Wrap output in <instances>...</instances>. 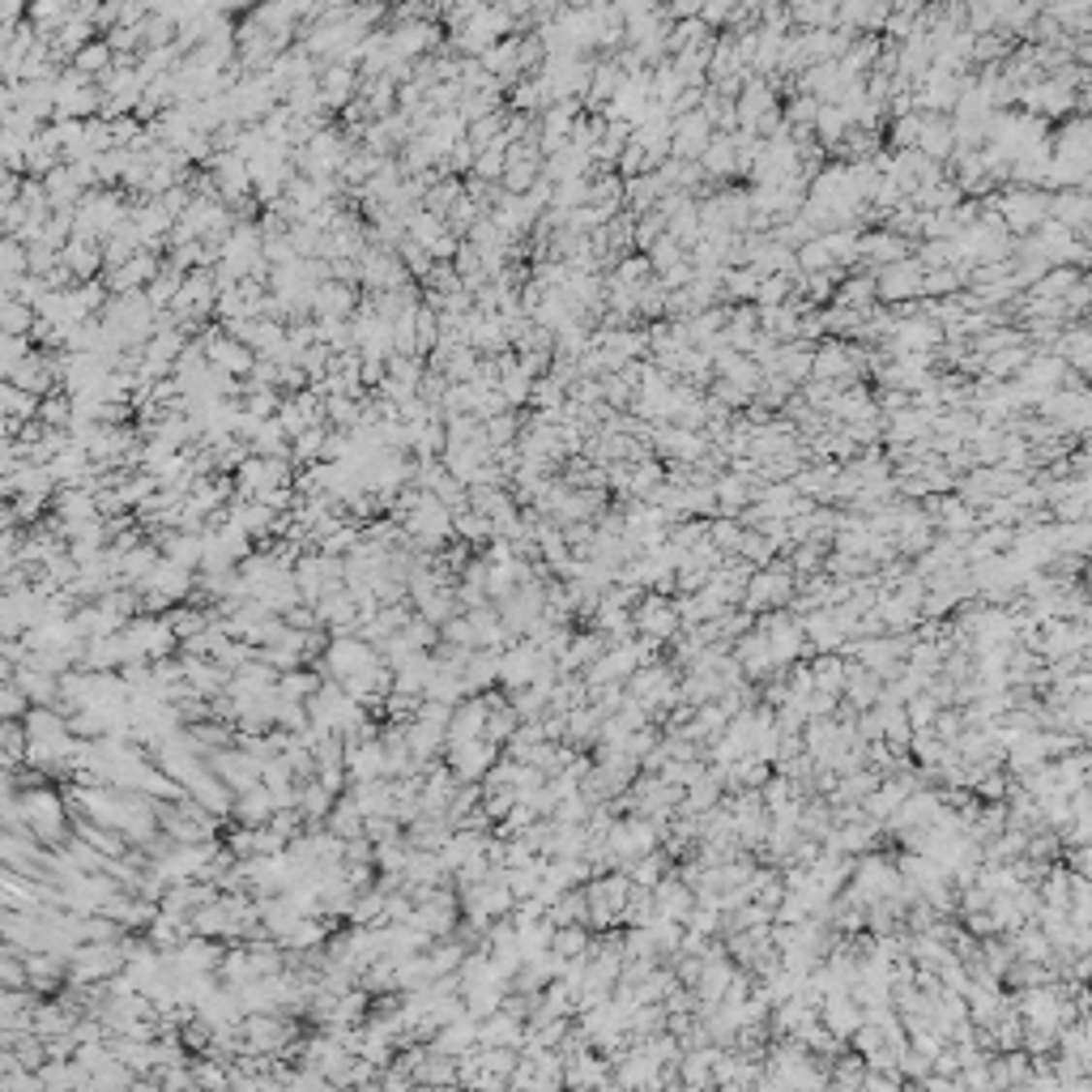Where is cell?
Wrapping results in <instances>:
<instances>
[{"instance_id":"cell-1","label":"cell","mask_w":1092,"mask_h":1092,"mask_svg":"<svg viewBox=\"0 0 1092 1092\" xmlns=\"http://www.w3.org/2000/svg\"><path fill=\"white\" fill-rule=\"evenodd\" d=\"M789 597H794V567H789L786 560L764 563L752 572V581H747L743 597H738V606L752 610V615H759V610H773V606H786Z\"/></svg>"},{"instance_id":"cell-2","label":"cell","mask_w":1092,"mask_h":1092,"mask_svg":"<svg viewBox=\"0 0 1092 1092\" xmlns=\"http://www.w3.org/2000/svg\"><path fill=\"white\" fill-rule=\"evenodd\" d=\"M999 218H1003V227H1008V235H1033L1045 218H1050V192L1008 184L999 192Z\"/></svg>"},{"instance_id":"cell-3","label":"cell","mask_w":1092,"mask_h":1092,"mask_svg":"<svg viewBox=\"0 0 1092 1092\" xmlns=\"http://www.w3.org/2000/svg\"><path fill=\"white\" fill-rule=\"evenodd\" d=\"M875 273V299L880 304H901V299H922V265L914 261V252L901 256L892 265H880Z\"/></svg>"},{"instance_id":"cell-4","label":"cell","mask_w":1092,"mask_h":1092,"mask_svg":"<svg viewBox=\"0 0 1092 1092\" xmlns=\"http://www.w3.org/2000/svg\"><path fill=\"white\" fill-rule=\"evenodd\" d=\"M811 380H832V384L862 380L858 371H853V341L819 337V346H811Z\"/></svg>"},{"instance_id":"cell-5","label":"cell","mask_w":1092,"mask_h":1092,"mask_svg":"<svg viewBox=\"0 0 1092 1092\" xmlns=\"http://www.w3.org/2000/svg\"><path fill=\"white\" fill-rule=\"evenodd\" d=\"M631 624H636V631H649V636H658V640L679 636V627H683L679 610H674V597L653 594V589H645V597L631 606Z\"/></svg>"},{"instance_id":"cell-6","label":"cell","mask_w":1092,"mask_h":1092,"mask_svg":"<svg viewBox=\"0 0 1092 1092\" xmlns=\"http://www.w3.org/2000/svg\"><path fill=\"white\" fill-rule=\"evenodd\" d=\"M546 658H551V653H542L538 645H533V640H526V636L512 640V649L499 653V683H504V691L526 688L533 674H538V666H542Z\"/></svg>"},{"instance_id":"cell-7","label":"cell","mask_w":1092,"mask_h":1092,"mask_svg":"<svg viewBox=\"0 0 1092 1092\" xmlns=\"http://www.w3.org/2000/svg\"><path fill=\"white\" fill-rule=\"evenodd\" d=\"M713 142V124L704 120V112H683L670 120V158H700V149Z\"/></svg>"},{"instance_id":"cell-8","label":"cell","mask_w":1092,"mask_h":1092,"mask_svg":"<svg viewBox=\"0 0 1092 1092\" xmlns=\"http://www.w3.org/2000/svg\"><path fill=\"white\" fill-rule=\"evenodd\" d=\"M1050 218L1063 222L1076 240L1088 243V222H1092V201L1088 188H1054L1050 192Z\"/></svg>"},{"instance_id":"cell-9","label":"cell","mask_w":1092,"mask_h":1092,"mask_svg":"<svg viewBox=\"0 0 1092 1092\" xmlns=\"http://www.w3.org/2000/svg\"><path fill=\"white\" fill-rule=\"evenodd\" d=\"M909 252H914V240H905V235H896L887 227H875V231L858 235V265H871V270L901 261V256H909Z\"/></svg>"},{"instance_id":"cell-10","label":"cell","mask_w":1092,"mask_h":1092,"mask_svg":"<svg viewBox=\"0 0 1092 1092\" xmlns=\"http://www.w3.org/2000/svg\"><path fill=\"white\" fill-rule=\"evenodd\" d=\"M606 645H610V640L597 627H589V624L576 627L572 640H567V649L555 658V661H560V674H581L585 666H594V661L606 653Z\"/></svg>"},{"instance_id":"cell-11","label":"cell","mask_w":1092,"mask_h":1092,"mask_svg":"<svg viewBox=\"0 0 1092 1092\" xmlns=\"http://www.w3.org/2000/svg\"><path fill=\"white\" fill-rule=\"evenodd\" d=\"M819 1024H823V1029H828L832 1037L850 1042L853 1029L862 1024V1008L850 999V990H832V994H823V1003H819Z\"/></svg>"},{"instance_id":"cell-12","label":"cell","mask_w":1092,"mask_h":1092,"mask_svg":"<svg viewBox=\"0 0 1092 1092\" xmlns=\"http://www.w3.org/2000/svg\"><path fill=\"white\" fill-rule=\"evenodd\" d=\"M930 163H944L956 154V133H951V115H939V112H922V133H917V145Z\"/></svg>"},{"instance_id":"cell-13","label":"cell","mask_w":1092,"mask_h":1092,"mask_svg":"<svg viewBox=\"0 0 1092 1092\" xmlns=\"http://www.w3.org/2000/svg\"><path fill=\"white\" fill-rule=\"evenodd\" d=\"M695 163H700V171H704V179H709V184L725 188L738 176V167H734V137L730 133H713V142L700 149V158H695Z\"/></svg>"},{"instance_id":"cell-14","label":"cell","mask_w":1092,"mask_h":1092,"mask_svg":"<svg viewBox=\"0 0 1092 1092\" xmlns=\"http://www.w3.org/2000/svg\"><path fill=\"white\" fill-rule=\"evenodd\" d=\"M691 905H695L691 887L683 883L674 871H666L658 883H653V914H661V917H674V922H683V917L691 914Z\"/></svg>"},{"instance_id":"cell-15","label":"cell","mask_w":1092,"mask_h":1092,"mask_svg":"<svg viewBox=\"0 0 1092 1092\" xmlns=\"http://www.w3.org/2000/svg\"><path fill=\"white\" fill-rule=\"evenodd\" d=\"M496 759L499 755H496V743H491V738H466V743H457V752H453V768L466 781H474V777H483Z\"/></svg>"},{"instance_id":"cell-16","label":"cell","mask_w":1092,"mask_h":1092,"mask_svg":"<svg viewBox=\"0 0 1092 1092\" xmlns=\"http://www.w3.org/2000/svg\"><path fill=\"white\" fill-rule=\"evenodd\" d=\"M602 709H597V704H576V709H567L563 713V743H572V747H594L597 743V725H602Z\"/></svg>"},{"instance_id":"cell-17","label":"cell","mask_w":1092,"mask_h":1092,"mask_svg":"<svg viewBox=\"0 0 1092 1092\" xmlns=\"http://www.w3.org/2000/svg\"><path fill=\"white\" fill-rule=\"evenodd\" d=\"M752 478H738L730 474V469H722V474H713V496H717V512H725V517H738L747 504H752Z\"/></svg>"},{"instance_id":"cell-18","label":"cell","mask_w":1092,"mask_h":1092,"mask_svg":"<svg viewBox=\"0 0 1092 1092\" xmlns=\"http://www.w3.org/2000/svg\"><path fill=\"white\" fill-rule=\"evenodd\" d=\"M807 666H811V683H816L819 691H832V695H841V688H845V670H850V658H841V653H811L807 658Z\"/></svg>"},{"instance_id":"cell-19","label":"cell","mask_w":1092,"mask_h":1092,"mask_svg":"<svg viewBox=\"0 0 1092 1092\" xmlns=\"http://www.w3.org/2000/svg\"><path fill=\"white\" fill-rule=\"evenodd\" d=\"M521 1033H526V1020H517L508 1012H491L478 1020V1042L483 1045H517L521 1050Z\"/></svg>"},{"instance_id":"cell-20","label":"cell","mask_w":1092,"mask_h":1092,"mask_svg":"<svg viewBox=\"0 0 1092 1092\" xmlns=\"http://www.w3.org/2000/svg\"><path fill=\"white\" fill-rule=\"evenodd\" d=\"M759 277L764 273H759L755 265H725L722 270V299L725 304H752Z\"/></svg>"},{"instance_id":"cell-21","label":"cell","mask_w":1092,"mask_h":1092,"mask_svg":"<svg viewBox=\"0 0 1092 1092\" xmlns=\"http://www.w3.org/2000/svg\"><path fill=\"white\" fill-rule=\"evenodd\" d=\"M1029 355H1033L1029 341H1020V346H1003V350H994V355H986V363H981V376H990V380H1012L1015 371H1020L1024 363H1029Z\"/></svg>"},{"instance_id":"cell-22","label":"cell","mask_w":1092,"mask_h":1092,"mask_svg":"<svg viewBox=\"0 0 1092 1092\" xmlns=\"http://www.w3.org/2000/svg\"><path fill=\"white\" fill-rule=\"evenodd\" d=\"M1079 277H1084V270H1076V265H1050V270H1045L1029 286V295H1037V299H1063L1079 282Z\"/></svg>"},{"instance_id":"cell-23","label":"cell","mask_w":1092,"mask_h":1092,"mask_svg":"<svg viewBox=\"0 0 1092 1092\" xmlns=\"http://www.w3.org/2000/svg\"><path fill=\"white\" fill-rule=\"evenodd\" d=\"M858 227H832V231H823L819 240H823V248H828V256H832V265H845V270H853V265H858Z\"/></svg>"},{"instance_id":"cell-24","label":"cell","mask_w":1092,"mask_h":1092,"mask_svg":"<svg viewBox=\"0 0 1092 1092\" xmlns=\"http://www.w3.org/2000/svg\"><path fill=\"white\" fill-rule=\"evenodd\" d=\"M585 909H589V896H585V883H581V887H563V892L546 905V917H551L555 926L585 922Z\"/></svg>"},{"instance_id":"cell-25","label":"cell","mask_w":1092,"mask_h":1092,"mask_svg":"<svg viewBox=\"0 0 1092 1092\" xmlns=\"http://www.w3.org/2000/svg\"><path fill=\"white\" fill-rule=\"evenodd\" d=\"M965 291V265H944V270H922V299H947Z\"/></svg>"},{"instance_id":"cell-26","label":"cell","mask_w":1092,"mask_h":1092,"mask_svg":"<svg viewBox=\"0 0 1092 1092\" xmlns=\"http://www.w3.org/2000/svg\"><path fill=\"white\" fill-rule=\"evenodd\" d=\"M576 704H589L585 679H581V674H560V679H555V688H551V695H546V709H551V713H567V709H576Z\"/></svg>"},{"instance_id":"cell-27","label":"cell","mask_w":1092,"mask_h":1092,"mask_svg":"<svg viewBox=\"0 0 1092 1092\" xmlns=\"http://www.w3.org/2000/svg\"><path fill=\"white\" fill-rule=\"evenodd\" d=\"M1008 939H1012V951H1015V956H1024V960H1045V965H1050L1054 944L1042 935V930H1037V922H1024L1020 930H1012Z\"/></svg>"},{"instance_id":"cell-28","label":"cell","mask_w":1092,"mask_h":1092,"mask_svg":"<svg viewBox=\"0 0 1092 1092\" xmlns=\"http://www.w3.org/2000/svg\"><path fill=\"white\" fill-rule=\"evenodd\" d=\"M832 304H845V307H866L875 304V273H845L832 291Z\"/></svg>"},{"instance_id":"cell-29","label":"cell","mask_w":1092,"mask_h":1092,"mask_svg":"<svg viewBox=\"0 0 1092 1092\" xmlns=\"http://www.w3.org/2000/svg\"><path fill=\"white\" fill-rule=\"evenodd\" d=\"M649 277H653L649 256H645V252H624V256L615 261V273H610V282L627 286V291H640V286H645Z\"/></svg>"},{"instance_id":"cell-30","label":"cell","mask_w":1092,"mask_h":1092,"mask_svg":"<svg viewBox=\"0 0 1092 1092\" xmlns=\"http://www.w3.org/2000/svg\"><path fill=\"white\" fill-rule=\"evenodd\" d=\"M713 30L704 26L700 17H683V21H670V30H666V56H679V51H688V48H695V43L700 39H709Z\"/></svg>"},{"instance_id":"cell-31","label":"cell","mask_w":1092,"mask_h":1092,"mask_svg":"<svg viewBox=\"0 0 1092 1092\" xmlns=\"http://www.w3.org/2000/svg\"><path fill=\"white\" fill-rule=\"evenodd\" d=\"M589 939H594V930H589L585 922H567V926H555V935H551V951H560L563 960H572V956H585V951H589Z\"/></svg>"},{"instance_id":"cell-32","label":"cell","mask_w":1092,"mask_h":1092,"mask_svg":"<svg viewBox=\"0 0 1092 1092\" xmlns=\"http://www.w3.org/2000/svg\"><path fill=\"white\" fill-rule=\"evenodd\" d=\"M483 725H487V700L478 695V700H469L457 709V722H453V743H466V738H483Z\"/></svg>"},{"instance_id":"cell-33","label":"cell","mask_w":1092,"mask_h":1092,"mask_svg":"<svg viewBox=\"0 0 1092 1092\" xmlns=\"http://www.w3.org/2000/svg\"><path fill=\"white\" fill-rule=\"evenodd\" d=\"M730 231H752V192L747 188H717Z\"/></svg>"},{"instance_id":"cell-34","label":"cell","mask_w":1092,"mask_h":1092,"mask_svg":"<svg viewBox=\"0 0 1092 1092\" xmlns=\"http://www.w3.org/2000/svg\"><path fill=\"white\" fill-rule=\"evenodd\" d=\"M666 478V462H658V457H649V462H636L631 466V478H627V496L631 499H649L653 487Z\"/></svg>"},{"instance_id":"cell-35","label":"cell","mask_w":1092,"mask_h":1092,"mask_svg":"<svg viewBox=\"0 0 1092 1092\" xmlns=\"http://www.w3.org/2000/svg\"><path fill=\"white\" fill-rule=\"evenodd\" d=\"M551 935H555V922H551V917H538V922H521V926H517L521 960H530V956H538V951L551 947Z\"/></svg>"},{"instance_id":"cell-36","label":"cell","mask_w":1092,"mask_h":1092,"mask_svg":"<svg viewBox=\"0 0 1092 1092\" xmlns=\"http://www.w3.org/2000/svg\"><path fill=\"white\" fill-rule=\"evenodd\" d=\"M585 201H589V179H585V176H572V179H560V184H551V206H546V209L572 213V209H581Z\"/></svg>"},{"instance_id":"cell-37","label":"cell","mask_w":1092,"mask_h":1092,"mask_svg":"<svg viewBox=\"0 0 1092 1092\" xmlns=\"http://www.w3.org/2000/svg\"><path fill=\"white\" fill-rule=\"evenodd\" d=\"M794 295V273H764L755 286V307H781L786 299Z\"/></svg>"},{"instance_id":"cell-38","label":"cell","mask_w":1092,"mask_h":1092,"mask_svg":"<svg viewBox=\"0 0 1092 1092\" xmlns=\"http://www.w3.org/2000/svg\"><path fill=\"white\" fill-rule=\"evenodd\" d=\"M499 679V653L478 649L474 658H466V688H491Z\"/></svg>"},{"instance_id":"cell-39","label":"cell","mask_w":1092,"mask_h":1092,"mask_svg":"<svg viewBox=\"0 0 1092 1092\" xmlns=\"http://www.w3.org/2000/svg\"><path fill=\"white\" fill-rule=\"evenodd\" d=\"M666 235L670 240L683 243V252H691V243L700 240V218H695V201H688V206H679L666 218Z\"/></svg>"},{"instance_id":"cell-40","label":"cell","mask_w":1092,"mask_h":1092,"mask_svg":"<svg viewBox=\"0 0 1092 1092\" xmlns=\"http://www.w3.org/2000/svg\"><path fill=\"white\" fill-rule=\"evenodd\" d=\"M709 542H713L722 555H734L738 542H743V521H738V517H725V512L709 517Z\"/></svg>"},{"instance_id":"cell-41","label":"cell","mask_w":1092,"mask_h":1092,"mask_svg":"<svg viewBox=\"0 0 1092 1092\" xmlns=\"http://www.w3.org/2000/svg\"><path fill=\"white\" fill-rule=\"evenodd\" d=\"M823 555H828V542H794L786 563L794 567V576H811V572H823Z\"/></svg>"},{"instance_id":"cell-42","label":"cell","mask_w":1092,"mask_h":1092,"mask_svg":"<svg viewBox=\"0 0 1092 1092\" xmlns=\"http://www.w3.org/2000/svg\"><path fill=\"white\" fill-rule=\"evenodd\" d=\"M734 555H738L743 563H752V567H764V563H773V560H777L773 542H768L759 530H743V542H738V551H734Z\"/></svg>"},{"instance_id":"cell-43","label":"cell","mask_w":1092,"mask_h":1092,"mask_svg":"<svg viewBox=\"0 0 1092 1092\" xmlns=\"http://www.w3.org/2000/svg\"><path fill=\"white\" fill-rule=\"evenodd\" d=\"M794 265H798V273H823V270H832V256H828V248H823V240L816 235V240H802L798 248H794Z\"/></svg>"},{"instance_id":"cell-44","label":"cell","mask_w":1092,"mask_h":1092,"mask_svg":"<svg viewBox=\"0 0 1092 1092\" xmlns=\"http://www.w3.org/2000/svg\"><path fill=\"white\" fill-rule=\"evenodd\" d=\"M567 398V389L555 376H533L530 384V405H538V410H560Z\"/></svg>"},{"instance_id":"cell-45","label":"cell","mask_w":1092,"mask_h":1092,"mask_svg":"<svg viewBox=\"0 0 1092 1092\" xmlns=\"http://www.w3.org/2000/svg\"><path fill=\"white\" fill-rule=\"evenodd\" d=\"M645 256H649L653 273H661V270H670V265H679L688 252H683L679 240H670V235H658V240H653L649 248H645Z\"/></svg>"},{"instance_id":"cell-46","label":"cell","mask_w":1092,"mask_h":1092,"mask_svg":"<svg viewBox=\"0 0 1092 1092\" xmlns=\"http://www.w3.org/2000/svg\"><path fill=\"white\" fill-rule=\"evenodd\" d=\"M658 235H666V218H661L658 209H645V213H636V227H631V248L636 252H645L653 240H658Z\"/></svg>"},{"instance_id":"cell-47","label":"cell","mask_w":1092,"mask_h":1092,"mask_svg":"<svg viewBox=\"0 0 1092 1092\" xmlns=\"http://www.w3.org/2000/svg\"><path fill=\"white\" fill-rule=\"evenodd\" d=\"M960 730H965V713H960V704H944V709L935 713V722H930V734H935L939 743H956Z\"/></svg>"},{"instance_id":"cell-48","label":"cell","mask_w":1092,"mask_h":1092,"mask_svg":"<svg viewBox=\"0 0 1092 1092\" xmlns=\"http://www.w3.org/2000/svg\"><path fill=\"white\" fill-rule=\"evenodd\" d=\"M530 384H533V376H526L521 368H512V371H504V376L496 380V389L504 393V401L517 410V405H530Z\"/></svg>"},{"instance_id":"cell-49","label":"cell","mask_w":1092,"mask_h":1092,"mask_svg":"<svg viewBox=\"0 0 1092 1092\" xmlns=\"http://www.w3.org/2000/svg\"><path fill=\"white\" fill-rule=\"evenodd\" d=\"M499 1003H504V986H491V981H483V986H469V1015H478V1020H483V1015H491V1012H499Z\"/></svg>"},{"instance_id":"cell-50","label":"cell","mask_w":1092,"mask_h":1092,"mask_svg":"<svg viewBox=\"0 0 1092 1092\" xmlns=\"http://www.w3.org/2000/svg\"><path fill=\"white\" fill-rule=\"evenodd\" d=\"M935 713H939V704L930 700L926 691H917V695H909L905 700V717H909V730H930V722H935Z\"/></svg>"},{"instance_id":"cell-51","label":"cell","mask_w":1092,"mask_h":1092,"mask_svg":"<svg viewBox=\"0 0 1092 1092\" xmlns=\"http://www.w3.org/2000/svg\"><path fill=\"white\" fill-rule=\"evenodd\" d=\"M517 432H521V423L512 419V410H504V414H491L487 427H483V435H487V444H491V448H496V444H512V440H517Z\"/></svg>"},{"instance_id":"cell-52","label":"cell","mask_w":1092,"mask_h":1092,"mask_svg":"<svg viewBox=\"0 0 1092 1092\" xmlns=\"http://www.w3.org/2000/svg\"><path fill=\"white\" fill-rule=\"evenodd\" d=\"M627 645H631V658H636V666H649V661H658V658H661V649H666V640L649 636V631H636V636H631Z\"/></svg>"},{"instance_id":"cell-53","label":"cell","mask_w":1092,"mask_h":1092,"mask_svg":"<svg viewBox=\"0 0 1092 1092\" xmlns=\"http://www.w3.org/2000/svg\"><path fill=\"white\" fill-rule=\"evenodd\" d=\"M960 926H965L973 939H990V935H999V922H994L990 909H973V914H960Z\"/></svg>"},{"instance_id":"cell-54","label":"cell","mask_w":1092,"mask_h":1092,"mask_svg":"<svg viewBox=\"0 0 1092 1092\" xmlns=\"http://www.w3.org/2000/svg\"><path fill=\"white\" fill-rule=\"evenodd\" d=\"M474 1042H478V1024L466 1015V1020H457L453 1029L444 1033V1042H440V1045H444V1050H469Z\"/></svg>"},{"instance_id":"cell-55","label":"cell","mask_w":1092,"mask_h":1092,"mask_svg":"<svg viewBox=\"0 0 1092 1092\" xmlns=\"http://www.w3.org/2000/svg\"><path fill=\"white\" fill-rule=\"evenodd\" d=\"M615 171H619L624 179L640 176V171H645V149H640L636 142H627L624 149H619V158H615Z\"/></svg>"},{"instance_id":"cell-56","label":"cell","mask_w":1092,"mask_h":1092,"mask_svg":"<svg viewBox=\"0 0 1092 1092\" xmlns=\"http://www.w3.org/2000/svg\"><path fill=\"white\" fill-rule=\"evenodd\" d=\"M1058 862L1076 875H1088L1092 871V845H1067V850L1058 853Z\"/></svg>"},{"instance_id":"cell-57","label":"cell","mask_w":1092,"mask_h":1092,"mask_svg":"<svg viewBox=\"0 0 1092 1092\" xmlns=\"http://www.w3.org/2000/svg\"><path fill=\"white\" fill-rule=\"evenodd\" d=\"M691 273H695V270H691V261L683 256L679 265H670V270H661V273H653V277H658V282L666 286V291H679V286H688V282H691Z\"/></svg>"}]
</instances>
